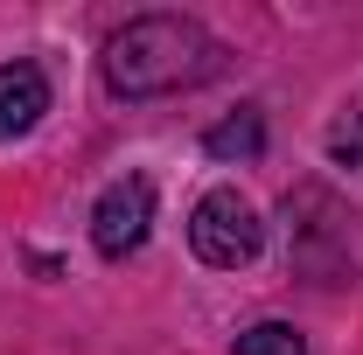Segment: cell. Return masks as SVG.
<instances>
[{"instance_id": "5", "label": "cell", "mask_w": 363, "mask_h": 355, "mask_svg": "<svg viewBox=\"0 0 363 355\" xmlns=\"http://www.w3.org/2000/svg\"><path fill=\"white\" fill-rule=\"evenodd\" d=\"M203 153H210V161H259V153H266V119H259L252 105L230 112L224 126L203 133Z\"/></svg>"}, {"instance_id": "4", "label": "cell", "mask_w": 363, "mask_h": 355, "mask_svg": "<svg viewBox=\"0 0 363 355\" xmlns=\"http://www.w3.org/2000/svg\"><path fill=\"white\" fill-rule=\"evenodd\" d=\"M43 112H49L43 63H28V56L0 63V139H28L35 126H43Z\"/></svg>"}, {"instance_id": "7", "label": "cell", "mask_w": 363, "mask_h": 355, "mask_svg": "<svg viewBox=\"0 0 363 355\" xmlns=\"http://www.w3.org/2000/svg\"><path fill=\"white\" fill-rule=\"evenodd\" d=\"M230 355H308V342H301V327H286V320H259V327L238 334Z\"/></svg>"}, {"instance_id": "6", "label": "cell", "mask_w": 363, "mask_h": 355, "mask_svg": "<svg viewBox=\"0 0 363 355\" xmlns=\"http://www.w3.org/2000/svg\"><path fill=\"white\" fill-rule=\"evenodd\" d=\"M328 161L342 175H363V98H350L335 119H328Z\"/></svg>"}, {"instance_id": "2", "label": "cell", "mask_w": 363, "mask_h": 355, "mask_svg": "<svg viewBox=\"0 0 363 355\" xmlns=\"http://www.w3.org/2000/svg\"><path fill=\"white\" fill-rule=\"evenodd\" d=\"M189 251L203 265H217V272H238V265H252L266 251V223H259V209L238 188H210L189 209Z\"/></svg>"}, {"instance_id": "1", "label": "cell", "mask_w": 363, "mask_h": 355, "mask_svg": "<svg viewBox=\"0 0 363 355\" xmlns=\"http://www.w3.org/2000/svg\"><path fill=\"white\" fill-rule=\"evenodd\" d=\"M105 91L112 98H168V91H196L224 70V42L196 21V14H133L105 56Z\"/></svg>"}, {"instance_id": "3", "label": "cell", "mask_w": 363, "mask_h": 355, "mask_svg": "<svg viewBox=\"0 0 363 355\" xmlns=\"http://www.w3.org/2000/svg\"><path fill=\"white\" fill-rule=\"evenodd\" d=\"M154 237V181L147 175H119L98 202H91V244L98 258H133L140 244Z\"/></svg>"}]
</instances>
